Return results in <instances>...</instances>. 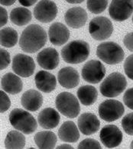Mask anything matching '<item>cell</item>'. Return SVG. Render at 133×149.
I'll use <instances>...</instances> for the list:
<instances>
[{
	"instance_id": "6da1fadb",
	"label": "cell",
	"mask_w": 133,
	"mask_h": 149,
	"mask_svg": "<svg viewBox=\"0 0 133 149\" xmlns=\"http://www.w3.org/2000/svg\"><path fill=\"white\" fill-rule=\"evenodd\" d=\"M47 42V33L41 26L32 24L25 28L19 39V46L23 51L33 54L43 47Z\"/></svg>"
},
{
	"instance_id": "7a4b0ae2",
	"label": "cell",
	"mask_w": 133,
	"mask_h": 149,
	"mask_svg": "<svg viewBox=\"0 0 133 149\" xmlns=\"http://www.w3.org/2000/svg\"><path fill=\"white\" fill-rule=\"evenodd\" d=\"M90 52V45L87 42L83 40H75L67 44L61 49V54L66 63L77 64L86 61Z\"/></svg>"
},
{
	"instance_id": "3957f363",
	"label": "cell",
	"mask_w": 133,
	"mask_h": 149,
	"mask_svg": "<svg viewBox=\"0 0 133 149\" xmlns=\"http://www.w3.org/2000/svg\"><path fill=\"white\" fill-rule=\"evenodd\" d=\"M9 122L13 128L29 135L35 132L38 123L32 115L22 109H14L9 114Z\"/></svg>"
},
{
	"instance_id": "277c9868",
	"label": "cell",
	"mask_w": 133,
	"mask_h": 149,
	"mask_svg": "<svg viewBox=\"0 0 133 149\" xmlns=\"http://www.w3.org/2000/svg\"><path fill=\"white\" fill-rule=\"evenodd\" d=\"M126 86L127 81L125 76L119 72H113L102 81L100 90L103 96L113 98L120 95Z\"/></svg>"
},
{
	"instance_id": "5b68a950",
	"label": "cell",
	"mask_w": 133,
	"mask_h": 149,
	"mask_svg": "<svg viewBox=\"0 0 133 149\" xmlns=\"http://www.w3.org/2000/svg\"><path fill=\"white\" fill-rule=\"evenodd\" d=\"M96 55L104 63L114 65L123 61L125 53L119 45L113 41H107L98 45Z\"/></svg>"
},
{
	"instance_id": "8992f818",
	"label": "cell",
	"mask_w": 133,
	"mask_h": 149,
	"mask_svg": "<svg viewBox=\"0 0 133 149\" xmlns=\"http://www.w3.org/2000/svg\"><path fill=\"white\" fill-rule=\"evenodd\" d=\"M55 105L57 110L68 118H76L80 113V106L78 100L70 93L62 92L58 94L56 97Z\"/></svg>"
},
{
	"instance_id": "52a82bcc",
	"label": "cell",
	"mask_w": 133,
	"mask_h": 149,
	"mask_svg": "<svg viewBox=\"0 0 133 149\" xmlns=\"http://www.w3.org/2000/svg\"><path fill=\"white\" fill-rule=\"evenodd\" d=\"M113 31V23L107 17L97 16L90 21L89 32L96 41H104L110 37Z\"/></svg>"
},
{
	"instance_id": "ba28073f",
	"label": "cell",
	"mask_w": 133,
	"mask_h": 149,
	"mask_svg": "<svg viewBox=\"0 0 133 149\" xmlns=\"http://www.w3.org/2000/svg\"><path fill=\"white\" fill-rule=\"evenodd\" d=\"M98 112L102 120L111 123L122 117L125 112V108L123 103L118 100H107L99 106Z\"/></svg>"
},
{
	"instance_id": "9c48e42d",
	"label": "cell",
	"mask_w": 133,
	"mask_h": 149,
	"mask_svg": "<svg viewBox=\"0 0 133 149\" xmlns=\"http://www.w3.org/2000/svg\"><path fill=\"white\" fill-rule=\"evenodd\" d=\"M82 77L84 80L90 84H98L106 75V68L99 61L91 60L83 67Z\"/></svg>"
},
{
	"instance_id": "30bf717a",
	"label": "cell",
	"mask_w": 133,
	"mask_h": 149,
	"mask_svg": "<svg viewBox=\"0 0 133 149\" xmlns=\"http://www.w3.org/2000/svg\"><path fill=\"white\" fill-rule=\"evenodd\" d=\"M133 13L132 0H113L109 8V14L113 20L123 22Z\"/></svg>"
},
{
	"instance_id": "8fae6325",
	"label": "cell",
	"mask_w": 133,
	"mask_h": 149,
	"mask_svg": "<svg viewBox=\"0 0 133 149\" xmlns=\"http://www.w3.org/2000/svg\"><path fill=\"white\" fill-rule=\"evenodd\" d=\"M12 68L17 75L22 77H29L35 72V63L32 57L18 54L13 57Z\"/></svg>"
},
{
	"instance_id": "7c38bea8",
	"label": "cell",
	"mask_w": 133,
	"mask_h": 149,
	"mask_svg": "<svg viewBox=\"0 0 133 149\" xmlns=\"http://www.w3.org/2000/svg\"><path fill=\"white\" fill-rule=\"evenodd\" d=\"M57 14V7L53 1L42 0L34 8V15L38 21L43 23L51 22Z\"/></svg>"
},
{
	"instance_id": "4fadbf2b",
	"label": "cell",
	"mask_w": 133,
	"mask_h": 149,
	"mask_svg": "<svg viewBox=\"0 0 133 149\" xmlns=\"http://www.w3.org/2000/svg\"><path fill=\"white\" fill-rule=\"evenodd\" d=\"M100 138L102 145L109 148L118 147L123 141V133L115 125H107L100 131Z\"/></svg>"
},
{
	"instance_id": "5bb4252c",
	"label": "cell",
	"mask_w": 133,
	"mask_h": 149,
	"mask_svg": "<svg viewBox=\"0 0 133 149\" xmlns=\"http://www.w3.org/2000/svg\"><path fill=\"white\" fill-rule=\"evenodd\" d=\"M79 130L85 135H90L100 129V122L96 116L91 112H85L78 118Z\"/></svg>"
},
{
	"instance_id": "9a60e30c",
	"label": "cell",
	"mask_w": 133,
	"mask_h": 149,
	"mask_svg": "<svg viewBox=\"0 0 133 149\" xmlns=\"http://www.w3.org/2000/svg\"><path fill=\"white\" fill-rule=\"evenodd\" d=\"M87 13L81 7H73L69 8L65 15L66 24L72 29H80L85 25L87 21Z\"/></svg>"
},
{
	"instance_id": "2e32d148",
	"label": "cell",
	"mask_w": 133,
	"mask_h": 149,
	"mask_svg": "<svg viewBox=\"0 0 133 149\" xmlns=\"http://www.w3.org/2000/svg\"><path fill=\"white\" fill-rule=\"evenodd\" d=\"M59 54L54 48L47 47L40 51L37 55V62L43 69L54 70L59 64Z\"/></svg>"
},
{
	"instance_id": "e0dca14e",
	"label": "cell",
	"mask_w": 133,
	"mask_h": 149,
	"mask_svg": "<svg viewBox=\"0 0 133 149\" xmlns=\"http://www.w3.org/2000/svg\"><path fill=\"white\" fill-rule=\"evenodd\" d=\"M48 37L51 44L61 46L68 41L70 38V31L68 27L61 22H54L50 26Z\"/></svg>"
},
{
	"instance_id": "ac0fdd59",
	"label": "cell",
	"mask_w": 133,
	"mask_h": 149,
	"mask_svg": "<svg viewBox=\"0 0 133 149\" xmlns=\"http://www.w3.org/2000/svg\"><path fill=\"white\" fill-rule=\"evenodd\" d=\"M57 79L61 86L67 89L76 87L80 83L79 73L71 67H66L60 70L57 74Z\"/></svg>"
},
{
	"instance_id": "d6986e66",
	"label": "cell",
	"mask_w": 133,
	"mask_h": 149,
	"mask_svg": "<svg viewBox=\"0 0 133 149\" xmlns=\"http://www.w3.org/2000/svg\"><path fill=\"white\" fill-rule=\"evenodd\" d=\"M21 103L26 110L35 112L38 110L43 104V96L37 90H27L22 96Z\"/></svg>"
},
{
	"instance_id": "ffe728a7",
	"label": "cell",
	"mask_w": 133,
	"mask_h": 149,
	"mask_svg": "<svg viewBox=\"0 0 133 149\" xmlns=\"http://www.w3.org/2000/svg\"><path fill=\"white\" fill-rule=\"evenodd\" d=\"M35 81L38 89L46 93L52 92L57 86L55 77L46 70L38 72L35 77Z\"/></svg>"
},
{
	"instance_id": "44dd1931",
	"label": "cell",
	"mask_w": 133,
	"mask_h": 149,
	"mask_svg": "<svg viewBox=\"0 0 133 149\" xmlns=\"http://www.w3.org/2000/svg\"><path fill=\"white\" fill-rule=\"evenodd\" d=\"M61 116L58 112L53 108H45L38 116V122L40 126L45 129H51L58 125Z\"/></svg>"
},
{
	"instance_id": "7402d4cb",
	"label": "cell",
	"mask_w": 133,
	"mask_h": 149,
	"mask_svg": "<svg viewBox=\"0 0 133 149\" xmlns=\"http://www.w3.org/2000/svg\"><path fill=\"white\" fill-rule=\"evenodd\" d=\"M1 87L5 92L15 95L22 90L23 84L18 76L13 73H7L1 79Z\"/></svg>"
},
{
	"instance_id": "603a6c76",
	"label": "cell",
	"mask_w": 133,
	"mask_h": 149,
	"mask_svg": "<svg viewBox=\"0 0 133 149\" xmlns=\"http://www.w3.org/2000/svg\"><path fill=\"white\" fill-rule=\"evenodd\" d=\"M58 136L63 141L75 143L80 139V133L76 124L71 121H67L61 125L58 130Z\"/></svg>"
},
{
	"instance_id": "cb8c5ba5",
	"label": "cell",
	"mask_w": 133,
	"mask_h": 149,
	"mask_svg": "<svg viewBox=\"0 0 133 149\" xmlns=\"http://www.w3.org/2000/svg\"><path fill=\"white\" fill-rule=\"evenodd\" d=\"M34 140L39 148H54L57 139L55 134L52 132L43 131L36 133Z\"/></svg>"
},
{
	"instance_id": "d4e9b609",
	"label": "cell",
	"mask_w": 133,
	"mask_h": 149,
	"mask_svg": "<svg viewBox=\"0 0 133 149\" xmlns=\"http://www.w3.org/2000/svg\"><path fill=\"white\" fill-rule=\"evenodd\" d=\"M77 96L80 102L84 106H91L94 103L98 97V93L94 86L84 85L77 90Z\"/></svg>"
},
{
	"instance_id": "484cf974",
	"label": "cell",
	"mask_w": 133,
	"mask_h": 149,
	"mask_svg": "<svg viewBox=\"0 0 133 149\" xmlns=\"http://www.w3.org/2000/svg\"><path fill=\"white\" fill-rule=\"evenodd\" d=\"M31 18H32L31 13L29 9L26 8L17 7L11 11V22L18 26L26 25L31 20Z\"/></svg>"
},
{
	"instance_id": "4316f807",
	"label": "cell",
	"mask_w": 133,
	"mask_h": 149,
	"mask_svg": "<svg viewBox=\"0 0 133 149\" xmlns=\"http://www.w3.org/2000/svg\"><path fill=\"white\" fill-rule=\"evenodd\" d=\"M25 146V137L18 131H11L5 139L6 148H23Z\"/></svg>"
},
{
	"instance_id": "83f0119b",
	"label": "cell",
	"mask_w": 133,
	"mask_h": 149,
	"mask_svg": "<svg viewBox=\"0 0 133 149\" xmlns=\"http://www.w3.org/2000/svg\"><path fill=\"white\" fill-rule=\"evenodd\" d=\"M1 45L6 47H13L18 41V33L13 28H5L0 32Z\"/></svg>"
},
{
	"instance_id": "f1b7e54d",
	"label": "cell",
	"mask_w": 133,
	"mask_h": 149,
	"mask_svg": "<svg viewBox=\"0 0 133 149\" xmlns=\"http://www.w3.org/2000/svg\"><path fill=\"white\" fill-rule=\"evenodd\" d=\"M87 8L90 13L93 14H100L106 10L108 6V1L107 0H101V1H93L88 0L86 2Z\"/></svg>"
},
{
	"instance_id": "f546056e",
	"label": "cell",
	"mask_w": 133,
	"mask_h": 149,
	"mask_svg": "<svg viewBox=\"0 0 133 149\" xmlns=\"http://www.w3.org/2000/svg\"><path fill=\"white\" fill-rule=\"evenodd\" d=\"M122 126L126 134L133 135V112L125 115L122 119Z\"/></svg>"
},
{
	"instance_id": "4dcf8cb0",
	"label": "cell",
	"mask_w": 133,
	"mask_h": 149,
	"mask_svg": "<svg viewBox=\"0 0 133 149\" xmlns=\"http://www.w3.org/2000/svg\"><path fill=\"white\" fill-rule=\"evenodd\" d=\"M78 148H101V145L98 141L93 139H86L83 140L78 145Z\"/></svg>"
},
{
	"instance_id": "1f68e13d",
	"label": "cell",
	"mask_w": 133,
	"mask_h": 149,
	"mask_svg": "<svg viewBox=\"0 0 133 149\" xmlns=\"http://www.w3.org/2000/svg\"><path fill=\"white\" fill-rule=\"evenodd\" d=\"M124 70L127 77L133 80V54L127 57L124 63Z\"/></svg>"
},
{
	"instance_id": "d6a6232c",
	"label": "cell",
	"mask_w": 133,
	"mask_h": 149,
	"mask_svg": "<svg viewBox=\"0 0 133 149\" xmlns=\"http://www.w3.org/2000/svg\"><path fill=\"white\" fill-rule=\"evenodd\" d=\"M0 96H1V109L0 111L2 113L6 112L11 106V101L9 100V97L8 96L4 91L0 92Z\"/></svg>"
},
{
	"instance_id": "836d02e7",
	"label": "cell",
	"mask_w": 133,
	"mask_h": 149,
	"mask_svg": "<svg viewBox=\"0 0 133 149\" xmlns=\"http://www.w3.org/2000/svg\"><path fill=\"white\" fill-rule=\"evenodd\" d=\"M0 54H1V65H0V68L1 70H4L9 65V63L11 62V58H10V54L8 53V51H6L5 49L1 48L0 50Z\"/></svg>"
},
{
	"instance_id": "e575fe53",
	"label": "cell",
	"mask_w": 133,
	"mask_h": 149,
	"mask_svg": "<svg viewBox=\"0 0 133 149\" xmlns=\"http://www.w3.org/2000/svg\"><path fill=\"white\" fill-rule=\"evenodd\" d=\"M123 101L128 108L133 110V88H130L125 91L123 96Z\"/></svg>"
},
{
	"instance_id": "d590c367",
	"label": "cell",
	"mask_w": 133,
	"mask_h": 149,
	"mask_svg": "<svg viewBox=\"0 0 133 149\" xmlns=\"http://www.w3.org/2000/svg\"><path fill=\"white\" fill-rule=\"evenodd\" d=\"M123 43L127 49L133 52V32L127 34L123 39Z\"/></svg>"
},
{
	"instance_id": "8d00e7d4",
	"label": "cell",
	"mask_w": 133,
	"mask_h": 149,
	"mask_svg": "<svg viewBox=\"0 0 133 149\" xmlns=\"http://www.w3.org/2000/svg\"><path fill=\"white\" fill-rule=\"evenodd\" d=\"M0 20H1V27L6 25L8 22V13L7 10L3 7H0Z\"/></svg>"
},
{
	"instance_id": "74e56055",
	"label": "cell",
	"mask_w": 133,
	"mask_h": 149,
	"mask_svg": "<svg viewBox=\"0 0 133 149\" xmlns=\"http://www.w3.org/2000/svg\"><path fill=\"white\" fill-rule=\"evenodd\" d=\"M19 2L21 5H22L23 6L29 7L33 6L37 1L36 0H19Z\"/></svg>"
},
{
	"instance_id": "f35d334b",
	"label": "cell",
	"mask_w": 133,
	"mask_h": 149,
	"mask_svg": "<svg viewBox=\"0 0 133 149\" xmlns=\"http://www.w3.org/2000/svg\"><path fill=\"white\" fill-rule=\"evenodd\" d=\"M15 2V0H6V1H4V0H2L0 1V3L2 6H9L11 5H13Z\"/></svg>"
},
{
	"instance_id": "ab89813d",
	"label": "cell",
	"mask_w": 133,
	"mask_h": 149,
	"mask_svg": "<svg viewBox=\"0 0 133 149\" xmlns=\"http://www.w3.org/2000/svg\"><path fill=\"white\" fill-rule=\"evenodd\" d=\"M57 148L60 149V148H73L71 145H67V144H64V145H59V146H57Z\"/></svg>"
},
{
	"instance_id": "60d3db41",
	"label": "cell",
	"mask_w": 133,
	"mask_h": 149,
	"mask_svg": "<svg viewBox=\"0 0 133 149\" xmlns=\"http://www.w3.org/2000/svg\"><path fill=\"white\" fill-rule=\"evenodd\" d=\"M66 2H68V3H72V4H78V3H82L84 1H83V0H80V1H78V0H76V1H72V0H67Z\"/></svg>"
},
{
	"instance_id": "b9f144b4",
	"label": "cell",
	"mask_w": 133,
	"mask_h": 149,
	"mask_svg": "<svg viewBox=\"0 0 133 149\" xmlns=\"http://www.w3.org/2000/svg\"><path fill=\"white\" fill-rule=\"evenodd\" d=\"M130 148H133V140H132V141L131 142V145H130Z\"/></svg>"
},
{
	"instance_id": "7bdbcfd3",
	"label": "cell",
	"mask_w": 133,
	"mask_h": 149,
	"mask_svg": "<svg viewBox=\"0 0 133 149\" xmlns=\"http://www.w3.org/2000/svg\"><path fill=\"white\" fill-rule=\"evenodd\" d=\"M132 22H133V17H132Z\"/></svg>"
}]
</instances>
